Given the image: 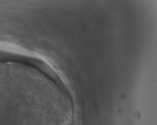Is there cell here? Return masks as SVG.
I'll use <instances>...</instances> for the list:
<instances>
[{
    "label": "cell",
    "mask_w": 157,
    "mask_h": 125,
    "mask_svg": "<svg viewBox=\"0 0 157 125\" xmlns=\"http://www.w3.org/2000/svg\"><path fill=\"white\" fill-rule=\"evenodd\" d=\"M0 125H73V115L36 81L0 70Z\"/></svg>",
    "instance_id": "6da1fadb"
}]
</instances>
